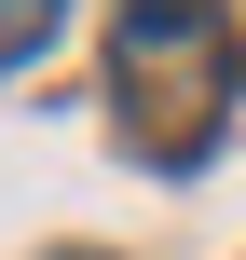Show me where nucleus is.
Segmentation results:
<instances>
[{
    "label": "nucleus",
    "mask_w": 246,
    "mask_h": 260,
    "mask_svg": "<svg viewBox=\"0 0 246 260\" xmlns=\"http://www.w3.org/2000/svg\"><path fill=\"white\" fill-rule=\"evenodd\" d=\"M110 55H123V96H151V82L178 69V82L219 110V82H233V27H219V0H123Z\"/></svg>",
    "instance_id": "nucleus-1"
},
{
    "label": "nucleus",
    "mask_w": 246,
    "mask_h": 260,
    "mask_svg": "<svg viewBox=\"0 0 246 260\" xmlns=\"http://www.w3.org/2000/svg\"><path fill=\"white\" fill-rule=\"evenodd\" d=\"M55 27H68V0H0V69H27Z\"/></svg>",
    "instance_id": "nucleus-2"
},
{
    "label": "nucleus",
    "mask_w": 246,
    "mask_h": 260,
    "mask_svg": "<svg viewBox=\"0 0 246 260\" xmlns=\"http://www.w3.org/2000/svg\"><path fill=\"white\" fill-rule=\"evenodd\" d=\"M55 260H96V247H55Z\"/></svg>",
    "instance_id": "nucleus-3"
}]
</instances>
